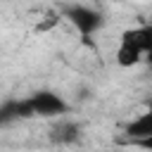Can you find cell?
Segmentation results:
<instances>
[{
	"instance_id": "1",
	"label": "cell",
	"mask_w": 152,
	"mask_h": 152,
	"mask_svg": "<svg viewBox=\"0 0 152 152\" xmlns=\"http://www.w3.org/2000/svg\"><path fill=\"white\" fill-rule=\"evenodd\" d=\"M59 12L64 14V19H69V24H71L83 38L95 36V33L104 26V14H102L97 7H90V5L71 2V5H62Z\"/></svg>"
},
{
	"instance_id": "2",
	"label": "cell",
	"mask_w": 152,
	"mask_h": 152,
	"mask_svg": "<svg viewBox=\"0 0 152 152\" xmlns=\"http://www.w3.org/2000/svg\"><path fill=\"white\" fill-rule=\"evenodd\" d=\"M26 100L31 104L33 116H40V119H62L71 109V104L57 90H50V88H40L36 93H31Z\"/></svg>"
},
{
	"instance_id": "3",
	"label": "cell",
	"mask_w": 152,
	"mask_h": 152,
	"mask_svg": "<svg viewBox=\"0 0 152 152\" xmlns=\"http://www.w3.org/2000/svg\"><path fill=\"white\" fill-rule=\"evenodd\" d=\"M145 59V50L142 45L138 43L135 38V31L133 28H126L119 38V48H116V64L124 66V69H131L135 64H140Z\"/></svg>"
},
{
	"instance_id": "4",
	"label": "cell",
	"mask_w": 152,
	"mask_h": 152,
	"mask_svg": "<svg viewBox=\"0 0 152 152\" xmlns=\"http://www.w3.org/2000/svg\"><path fill=\"white\" fill-rule=\"evenodd\" d=\"M81 138H83V126L78 121H71V119H57L48 128V140L52 145H59V147L76 145V142H81Z\"/></svg>"
},
{
	"instance_id": "5",
	"label": "cell",
	"mask_w": 152,
	"mask_h": 152,
	"mask_svg": "<svg viewBox=\"0 0 152 152\" xmlns=\"http://www.w3.org/2000/svg\"><path fill=\"white\" fill-rule=\"evenodd\" d=\"M24 119H33V112H31V104L26 97H10V100L0 102V128L24 121Z\"/></svg>"
},
{
	"instance_id": "6",
	"label": "cell",
	"mask_w": 152,
	"mask_h": 152,
	"mask_svg": "<svg viewBox=\"0 0 152 152\" xmlns=\"http://www.w3.org/2000/svg\"><path fill=\"white\" fill-rule=\"evenodd\" d=\"M124 138L131 142V145H138L147 138H152V112H142L140 116L131 119L126 126H124Z\"/></svg>"
},
{
	"instance_id": "7",
	"label": "cell",
	"mask_w": 152,
	"mask_h": 152,
	"mask_svg": "<svg viewBox=\"0 0 152 152\" xmlns=\"http://www.w3.org/2000/svg\"><path fill=\"white\" fill-rule=\"evenodd\" d=\"M133 147H140V150H145V152H152V138H147V140H142V142H138V145H133Z\"/></svg>"
}]
</instances>
